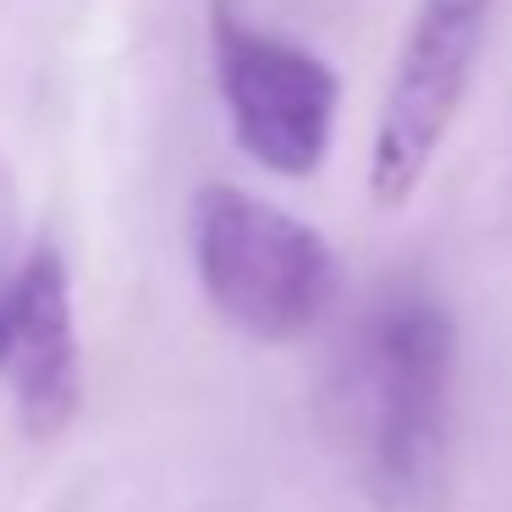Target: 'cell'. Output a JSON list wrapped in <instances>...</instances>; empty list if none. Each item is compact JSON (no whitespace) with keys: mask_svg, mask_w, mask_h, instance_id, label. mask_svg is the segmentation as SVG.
<instances>
[{"mask_svg":"<svg viewBox=\"0 0 512 512\" xmlns=\"http://www.w3.org/2000/svg\"><path fill=\"white\" fill-rule=\"evenodd\" d=\"M452 320L424 287H391L358 314L336 369V419L358 479L380 501L424 490L446 435Z\"/></svg>","mask_w":512,"mask_h":512,"instance_id":"1","label":"cell"},{"mask_svg":"<svg viewBox=\"0 0 512 512\" xmlns=\"http://www.w3.org/2000/svg\"><path fill=\"white\" fill-rule=\"evenodd\" d=\"M193 265L204 298L254 342H298L331 314L342 270L309 221L243 188H204L193 204Z\"/></svg>","mask_w":512,"mask_h":512,"instance_id":"2","label":"cell"},{"mask_svg":"<svg viewBox=\"0 0 512 512\" xmlns=\"http://www.w3.org/2000/svg\"><path fill=\"white\" fill-rule=\"evenodd\" d=\"M490 12L496 0H419L413 6L408 39L397 50L375 116V149H369V193L380 210H397L441 155L457 105L474 83Z\"/></svg>","mask_w":512,"mask_h":512,"instance_id":"3","label":"cell"},{"mask_svg":"<svg viewBox=\"0 0 512 512\" xmlns=\"http://www.w3.org/2000/svg\"><path fill=\"white\" fill-rule=\"evenodd\" d=\"M210 50L237 144L276 177H314L336 127V72L314 50L243 23L226 0L210 12Z\"/></svg>","mask_w":512,"mask_h":512,"instance_id":"4","label":"cell"},{"mask_svg":"<svg viewBox=\"0 0 512 512\" xmlns=\"http://www.w3.org/2000/svg\"><path fill=\"white\" fill-rule=\"evenodd\" d=\"M0 380L28 435L50 441L72 424L83 397V347L72 320V276L50 243L28 248L0 281Z\"/></svg>","mask_w":512,"mask_h":512,"instance_id":"5","label":"cell"}]
</instances>
